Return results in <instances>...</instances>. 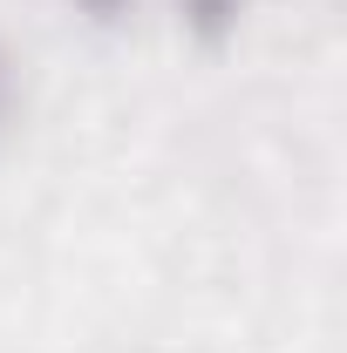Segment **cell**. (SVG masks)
Masks as SVG:
<instances>
[{
  "instance_id": "1",
  "label": "cell",
  "mask_w": 347,
  "mask_h": 353,
  "mask_svg": "<svg viewBox=\"0 0 347 353\" xmlns=\"http://www.w3.org/2000/svg\"><path fill=\"white\" fill-rule=\"evenodd\" d=\"M245 7H252V0H177V21H184V34H191V41L218 48V41H232V34H238Z\"/></svg>"
},
{
  "instance_id": "2",
  "label": "cell",
  "mask_w": 347,
  "mask_h": 353,
  "mask_svg": "<svg viewBox=\"0 0 347 353\" xmlns=\"http://www.w3.org/2000/svg\"><path fill=\"white\" fill-rule=\"evenodd\" d=\"M68 7H75V14H82V21H95V28H116V21H123V14H130L136 0H68Z\"/></svg>"
},
{
  "instance_id": "3",
  "label": "cell",
  "mask_w": 347,
  "mask_h": 353,
  "mask_svg": "<svg viewBox=\"0 0 347 353\" xmlns=\"http://www.w3.org/2000/svg\"><path fill=\"white\" fill-rule=\"evenodd\" d=\"M7 116H14V54L0 41V136H7Z\"/></svg>"
}]
</instances>
